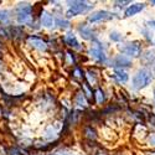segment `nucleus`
I'll list each match as a JSON object with an SVG mask.
<instances>
[{"instance_id":"20","label":"nucleus","mask_w":155,"mask_h":155,"mask_svg":"<svg viewBox=\"0 0 155 155\" xmlns=\"http://www.w3.org/2000/svg\"><path fill=\"white\" fill-rule=\"evenodd\" d=\"M150 143H151L153 145H155V137H151V138H150Z\"/></svg>"},{"instance_id":"7","label":"nucleus","mask_w":155,"mask_h":155,"mask_svg":"<svg viewBox=\"0 0 155 155\" xmlns=\"http://www.w3.org/2000/svg\"><path fill=\"white\" fill-rule=\"evenodd\" d=\"M144 9V4H134L125 10V16H133Z\"/></svg>"},{"instance_id":"21","label":"nucleus","mask_w":155,"mask_h":155,"mask_svg":"<svg viewBox=\"0 0 155 155\" xmlns=\"http://www.w3.org/2000/svg\"><path fill=\"white\" fill-rule=\"evenodd\" d=\"M149 25H150V28H154L155 29V21H150Z\"/></svg>"},{"instance_id":"23","label":"nucleus","mask_w":155,"mask_h":155,"mask_svg":"<svg viewBox=\"0 0 155 155\" xmlns=\"http://www.w3.org/2000/svg\"><path fill=\"white\" fill-rule=\"evenodd\" d=\"M60 155H70V154H66V153H62V154H60Z\"/></svg>"},{"instance_id":"2","label":"nucleus","mask_w":155,"mask_h":155,"mask_svg":"<svg viewBox=\"0 0 155 155\" xmlns=\"http://www.w3.org/2000/svg\"><path fill=\"white\" fill-rule=\"evenodd\" d=\"M31 18V6L28 4H20L18 8V21L20 24H30Z\"/></svg>"},{"instance_id":"17","label":"nucleus","mask_w":155,"mask_h":155,"mask_svg":"<svg viewBox=\"0 0 155 155\" xmlns=\"http://www.w3.org/2000/svg\"><path fill=\"white\" fill-rule=\"evenodd\" d=\"M86 135L89 139H96V133H94L93 129H91V128H86Z\"/></svg>"},{"instance_id":"6","label":"nucleus","mask_w":155,"mask_h":155,"mask_svg":"<svg viewBox=\"0 0 155 155\" xmlns=\"http://www.w3.org/2000/svg\"><path fill=\"white\" fill-rule=\"evenodd\" d=\"M29 44H30L31 46H34V47L38 48V50H42V51H45V50L47 48L46 42H45V41H42L41 38L35 37V36H30V37H29Z\"/></svg>"},{"instance_id":"1","label":"nucleus","mask_w":155,"mask_h":155,"mask_svg":"<svg viewBox=\"0 0 155 155\" xmlns=\"http://www.w3.org/2000/svg\"><path fill=\"white\" fill-rule=\"evenodd\" d=\"M153 81V73L151 71L143 68V70H139L134 77H133V88L134 89H141L147 86H149Z\"/></svg>"},{"instance_id":"24","label":"nucleus","mask_w":155,"mask_h":155,"mask_svg":"<svg viewBox=\"0 0 155 155\" xmlns=\"http://www.w3.org/2000/svg\"><path fill=\"white\" fill-rule=\"evenodd\" d=\"M153 4H155V2H153Z\"/></svg>"},{"instance_id":"9","label":"nucleus","mask_w":155,"mask_h":155,"mask_svg":"<svg viewBox=\"0 0 155 155\" xmlns=\"http://www.w3.org/2000/svg\"><path fill=\"white\" fill-rule=\"evenodd\" d=\"M41 22H42L44 26L50 28V26H52V24H54V18L51 16L48 12L44 11L42 14H41Z\"/></svg>"},{"instance_id":"3","label":"nucleus","mask_w":155,"mask_h":155,"mask_svg":"<svg viewBox=\"0 0 155 155\" xmlns=\"http://www.w3.org/2000/svg\"><path fill=\"white\" fill-rule=\"evenodd\" d=\"M70 5H71V10H68L67 11V16L68 18H72V16H76L77 14H80V12H83V11H86L89 6L86 4V3H83V2H70L68 3Z\"/></svg>"},{"instance_id":"10","label":"nucleus","mask_w":155,"mask_h":155,"mask_svg":"<svg viewBox=\"0 0 155 155\" xmlns=\"http://www.w3.org/2000/svg\"><path fill=\"white\" fill-rule=\"evenodd\" d=\"M115 66H122V67H128L130 66V60L125 56H118L115 58Z\"/></svg>"},{"instance_id":"22","label":"nucleus","mask_w":155,"mask_h":155,"mask_svg":"<svg viewBox=\"0 0 155 155\" xmlns=\"http://www.w3.org/2000/svg\"><path fill=\"white\" fill-rule=\"evenodd\" d=\"M74 73H76V76H77V77H80V76H81V74H80V70H76V71H74Z\"/></svg>"},{"instance_id":"18","label":"nucleus","mask_w":155,"mask_h":155,"mask_svg":"<svg viewBox=\"0 0 155 155\" xmlns=\"http://www.w3.org/2000/svg\"><path fill=\"white\" fill-rule=\"evenodd\" d=\"M96 98H97L98 103H102L103 101H104V96H103V92L101 91V89H97L96 91Z\"/></svg>"},{"instance_id":"16","label":"nucleus","mask_w":155,"mask_h":155,"mask_svg":"<svg viewBox=\"0 0 155 155\" xmlns=\"http://www.w3.org/2000/svg\"><path fill=\"white\" fill-rule=\"evenodd\" d=\"M8 20H9V12L0 11V22H6Z\"/></svg>"},{"instance_id":"25","label":"nucleus","mask_w":155,"mask_h":155,"mask_svg":"<svg viewBox=\"0 0 155 155\" xmlns=\"http://www.w3.org/2000/svg\"><path fill=\"white\" fill-rule=\"evenodd\" d=\"M154 93H155V92H154Z\"/></svg>"},{"instance_id":"12","label":"nucleus","mask_w":155,"mask_h":155,"mask_svg":"<svg viewBox=\"0 0 155 155\" xmlns=\"http://www.w3.org/2000/svg\"><path fill=\"white\" fill-rule=\"evenodd\" d=\"M114 76H115V78H117L118 81H120V82H127L128 78H129L128 74L125 72H123V71H115Z\"/></svg>"},{"instance_id":"19","label":"nucleus","mask_w":155,"mask_h":155,"mask_svg":"<svg viewBox=\"0 0 155 155\" xmlns=\"http://www.w3.org/2000/svg\"><path fill=\"white\" fill-rule=\"evenodd\" d=\"M110 38H112V40H114V41H119L122 38V36H119V34H117V32H113L110 35Z\"/></svg>"},{"instance_id":"15","label":"nucleus","mask_w":155,"mask_h":155,"mask_svg":"<svg viewBox=\"0 0 155 155\" xmlns=\"http://www.w3.org/2000/svg\"><path fill=\"white\" fill-rule=\"evenodd\" d=\"M77 103H78V106H82V107H86L88 104L83 93H78V96H77Z\"/></svg>"},{"instance_id":"4","label":"nucleus","mask_w":155,"mask_h":155,"mask_svg":"<svg viewBox=\"0 0 155 155\" xmlns=\"http://www.w3.org/2000/svg\"><path fill=\"white\" fill-rule=\"evenodd\" d=\"M122 51H123L125 55H128V56L137 57V56H139V54H140V47H139L138 45H135V44H128V45H125V46L122 48Z\"/></svg>"},{"instance_id":"13","label":"nucleus","mask_w":155,"mask_h":155,"mask_svg":"<svg viewBox=\"0 0 155 155\" xmlns=\"http://www.w3.org/2000/svg\"><path fill=\"white\" fill-rule=\"evenodd\" d=\"M80 31H81V34H82V36H83L84 38H91L92 35H93L92 30L89 29V28H87V26H82V28L80 29Z\"/></svg>"},{"instance_id":"5","label":"nucleus","mask_w":155,"mask_h":155,"mask_svg":"<svg viewBox=\"0 0 155 155\" xmlns=\"http://www.w3.org/2000/svg\"><path fill=\"white\" fill-rule=\"evenodd\" d=\"M110 18V12L108 11H97L94 14H92L91 16L88 18V20L91 22H96V21H99V20H104V19H109Z\"/></svg>"},{"instance_id":"14","label":"nucleus","mask_w":155,"mask_h":155,"mask_svg":"<svg viewBox=\"0 0 155 155\" xmlns=\"http://www.w3.org/2000/svg\"><path fill=\"white\" fill-rule=\"evenodd\" d=\"M55 22H56L57 26H60V28H62V29H67V28H70V22H68L67 20H63V19H56V20H55Z\"/></svg>"},{"instance_id":"8","label":"nucleus","mask_w":155,"mask_h":155,"mask_svg":"<svg viewBox=\"0 0 155 155\" xmlns=\"http://www.w3.org/2000/svg\"><path fill=\"white\" fill-rule=\"evenodd\" d=\"M89 55H91L92 57H94L96 60L101 61V62H106V60H107L104 52H103L102 50H99V48H92L91 51H89Z\"/></svg>"},{"instance_id":"11","label":"nucleus","mask_w":155,"mask_h":155,"mask_svg":"<svg viewBox=\"0 0 155 155\" xmlns=\"http://www.w3.org/2000/svg\"><path fill=\"white\" fill-rule=\"evenodd\" d=\"M64 41L67 42V45L78 48V41H77V38H76V36L73 34H67L66 37H64Z\"/></svg>"}]
</instances>
